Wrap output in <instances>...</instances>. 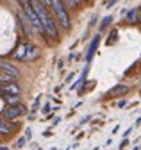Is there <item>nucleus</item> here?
Instances as JSON below:
<instances>
[{
    "label": "nucleus",
    "instance_id": "f03ea898",
    "mask_svg": "<svg viewBox=\"0 0 141 150\" xmlns=\"http://www.w3.org/2000/svg\"><path fill=\"white\" fill-rule=\"evenodd\" d=\"M50 9L54 13L56 20L59 22V25L63 29H70L72 27V22H70V16H68V11H66V4L63 0H50Z\"/></svg>",
    "mask_w": 141,
    "mask_h": 150
},
{
    "label": "nucleus",
    "instance_id": "ddd939ff",
    "mask_svg": "<svg viewBox=\"0 0 141 150\" xmlns=\"http://www.w3.org/2000/svg\"><path fill=\"white\" fill-rule=\"evenodd\" d=\"M95 86H97V82H95V81H86V84L79 89V95H84L87 89H91V88H95Z\"/></svg>",
    "mask_w": 141,
    "mask_h": 150
},
{
    "label": "nucleus",
    "instance_id": "423d86ee",
    "mask_svg": "<svg viewBox=\"0 0 141 150\" xmlns=\"http://www.w3.org/2000/svg\"><path fill=\"white\" fill-rule=\"evenodd\" d=\"M2 95H22V88L16 82L2 84Z\"/></svg>",
    "mask_w": 141,
    "mask_h": 150
},
{
    "label": "nucleus",
    "instance_id": "39448f33",
    "mask_svg": "<svg viewBox=\"0 0 141 150\" xmlns=\"http://www.w3.org/2000/svg\"><path fill=\"white\" fill-rule=\"evenodd\" d=\"M30 47H32V43H20L18 47L14 48V52L11 54V57L16 59V61H27L29 52H30Z\"/></svg>",
    "mask_w": 141,
    "mask_h": 150
},
{
    "label": "nucleus",
    "instance_id": "2eb2a0df",
    "mask_svg": "<svg viewBox=\"0 0 141 150\" xmlns=\"http://www.w3.org/2000/svg\"><path fill=\"white\" fill-rule=\"evenodd\" d=\"M136 14H137V11L136 9H132L129 14H127V22H134V18H136Z\"/></svg>",
    "mask_w": 141,
    "mask_h": 150
},
{
    "label": "nucleus",
    "instance_id": "6e6552de",
    "mask_svg": "<svg viewBox=\"0 0 141 150\" xmlns=\"http://www.w3.org/2000/svg\"><path fill=\"white\" fill-rule=\"evenodd\" d=\"M129 91V86L125 84H116L113 89L107 91V97H118V95H123V93H127Z\"/></svg>",
    "mask_w": 141,
    "mask_h": 150
},
{
    "label": "nucleus",
    "instance_id": "9d476101",
    "mask_svg": "<svg viewBox=\"0 0 141 150\" xmlns=\"http://www.w3.org/2000/svg\"><path fill=\"white\" fill-rule=\"evenodd\" d=\"M2 102H7V105H16V104H22L20 95H2Z\"/></svg>",
    "mask_w": 141,
    "mask_h": 150
},
{
    "label": "nucleus",
    "instance_id": "5701e85b",
    "mask_svg": "<svg viewBox=\"0 0 141 150\" xmlns=\"http://www.w3.org/2000/svg\"><path fill=\"white\" fill-rule=\"evenodd\" d=\"M16 2H18L20 6H23V4H27V2H29V0H16Z\"/></svg>",
    "mask_w": 141,
    "mask_h": 150
},
{
    "label": "nucleus",
    "instance_id": "20e7f679",
    "mask_svg": "<svg viewBox=\"0 0 141 150\" xmlns=\"http://www.w3.org/2000/svg\"><path fill=\"white\" fill-rule=\"evenodd\" d=\"M16 20H18L20 27L23 29V32L27 34V38H32L34 36V30H36V27L32 25V22L29 20V16L25 13H16Z\"/></svg>",
    "mask_w": 141,
    "mask_h": 150
},
{
    "label": "nucleus",
    "instance_id": "7ed1b4c3",
    "mask_svg": "<svg viewBox=\"0 0 141 150\" xmlns=\"http://www.w3.org/2000/svg\"><path fill=\"white\" fill-rule=\"evenodd\" d=\"M23 115H27V107H25L23 104L7 105V109L2 111V118H6V120H9V122H13V120H16V118H20V116H23Z\"/></svg>",
    "mask_w": 141,
    "mask_h": 150
},
{
    "label": "nucleus",
    "instance_id": "4be33fe9",
    "mask_svg": "<svg viewBox=\"0 0 141 150\" xmlns=\"http://www.w3.org/2000/svg\"><path fill=\"white\" fill-rule=\"evenodd\" d=\"M25 134H27V138H30V136H32V130H30V129H27V130H25Z\"/></svg>",
    "mask_w": 141,
    "mask_h": 150
},
{
    "label": "nucleus",
    "instance_id": "a211bd4d",
    "mask_svg": "<svg viewBox=\"0 0 141 150\" xmlns=\"http://www.w3.org/2000/svg\"><path fill=\"white\" fill-rule=\"evenodd\" d=\"M73 77H75V73H70V75H68V77L64 79V82H66V84H70V82H72V81H73Z\"/></svg>",
    "mask_w": 141,
    "mask_h": 150
},
{
    "label": "nucleus",
    "instance_id": "aec40b11",
    "mask_svg": "<svg viewBox=\"0 0 141 150\" xmlns=\"http://www.w3.org/2000/svg\"><path fill=\"white\" fill-rule=\"evenodd\" d=\"M50 107H52V105H50V102H48V104H45V105H43V111H45V112H48V111H50Z\"/></svg>",
    "mask_w": 141,
    "mask_h": 150
},
{
    "label": "nucleus",
    "instance_id": "9b49d317",
    "mask_svg": "<svg viewBox=\"0 0 141 150\" xmlns=\"http://www.w3.org/2000/svg\"><path fill=\"white\" fill-rule=\"evenodd\" d=\"M16 79H18V77H14V75H11V73H7V71H4V70H2V73H0V82H2V84H9V82H16Z\"/></svg>",
    "mask_w": 141,
    "mask_h": 150
},
{
    "label": "nucleus",
    "instance_id": "f3484780",
    "mask_svg": "<svg viewBox=\"0 0 141 150\" xmlns=\"http://www.w3.org/2000/svg\"><path fill=\"white\" fill-rule=\"evenodd\" d=\"M38 109H39V98L34 100V104H32V112H36Z\"/></svg>",
    "mask_w": 141,
    "mask_h": 150
},
{
    "label": "nucleus",
    "instance_id": "f8f14e48",
    "mask_svg": "<svg viewBox=\"0 0 141 150\" xmlns=\"http://www.w3.org/2000/svg\"><path fill=\"white\" fill-rule=\"evenodd\" d=\"M9 120H6V118H2V122H0V134L2 136H9L11 134V129H9Z\"/></svg>",
    "mask_w": 141,
    "mask_h": 150
},
{
    "label": "nucleus",
    "instance_id": "412c9836",
    "mask_svg": "<svg viewBox=\"0 0 141 150\" xmlns=\"http://www.w3.org/2000/svg\"><path fill=\"white\" fill-rule=\"evenodd\" d=\"M130 130H132V129H127V130H125V134H123V138H129V134H130Z\"/></svg>",
    "mask_w": 141,
    "mask_h": 150
},
{
    "label": "nucleus",
    "instance_id": "1a4fd4ad",
    "mask_svg": "<svg viewBox=\"0 0 141 150\" xmlns=\"http://www.w3.org/2000/svg\"><path fill=\"white\" fill-rule=\"evenodd\" d=\"M0 68H2L4 71H7V73H11V75H14V77H20V71L16 70L13 64H9V63H6L4 59H2V63H0Z\"/></svg>",
    "mask_w": 141,
    "mask_h": 150
},
{
    "label": "nucleus",
    "instance_id": "0eeeda50",
    "mask_svg": "<svg viewBox=\"0 0 141 150\" xmlns=\"http://www.w3.org/2000/svg\"><path fill=\"white\" fill-rule=\"evenodd\" d=\"M98 43H100V34H97V36H95V40H93V43L90 45V50H87V55H86V63H87V64L91 63V59H93V54H95V50H97Z\"/></svg>",
    "mask_w": 141,
    "mask_h": 150
},
{
    "label": "nucleus",
    "instance_id": "dca6fc26",
    "mask_svg": "<svg viewBox=\"0 0 141 150\" xmlns=\"http://www.w3.org/2000/svg\"><path fill=\"white\" fill-rule=\"evenodd\" d=\"M25 141H27V136H25V138H20L18 141H16V146H18V148H22V146L25 145Z\"/></svg>",
    "mask_w": 141,
    "mask_h": 150
},
{
    "label": "nucleus",
    "instance_id": "6ab92c4d",
    "mask_svg": "<svg viewBox=\"0 0 141 150\" xmlns=\"http://www.w3.org/2000/svg\"><path fill=\"white\" fill-rule=\"evenodd\" d=\"M125 105H127V100H120V102L116 104V107H120V109H121V107H125Z\"/></svg>",
    "mask_w": 141,
    "mask_h": 150
},
{
    "label": "nucleus",
    "instance_id": "4468645a",
    "mask_svg": "<svg viewBox=\"0 0 141 150\" xmlns=\"http://www.w3.org/2000/svg\"><path fill=\"white\" fill-rule=\"evenodd\" d=\"M111 22H113V16H105V18H104V20H102V25H100V29L104 30V29H105V27H107V25H109Z\"/></svg>",
    "mask_w": 141,
    "mask_h": 150
},
{
    "label": "nucleus",
    "instance_id": "f257e3e1",
    "mask_svg": "<svg viewBox=\"0 0 141 150\" xmlns=\"http://www.w3.org/2000/svg\"><path fill=\"white\" fill-rule=\"evenodd\" d=\"M30 4H32L34 9H36V13L39 14V18H41L43 27H45V34L50 36L54 41H57L59 40V32H57V25H56V22H57L56 16L50 14V11L47 9V4H43L41 0H30Z\"/></svg>",
    "mask_w": 141,
    "mask_h": 150
}]
</instances>
